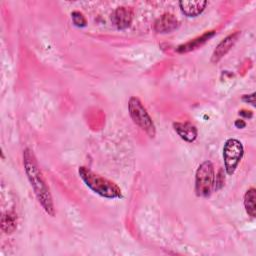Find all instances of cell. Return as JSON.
Here are the masks:
<instances>
[{
	"mask_svg": "<svg viewBox=\"0 0 256 256\" xmlns=\"http://www.w3.org/2000/svg\"><path fill=\"white\" fill-rule=\"evenodd\" d=\"M23 165L38 202L48 215L54 216L55 208L50 190L39 169L36 157L33 151L29 148H26L23 151Z\"/></svg>",
	"mask_w": 256,
	"mask_h": 256,
	"instance_id": "1",
	"label": "cell"
},
{
	"mask_svg": "<svg viewBox=\"0 0 256 256\" xmlns=\"http://www.w3.org/2000/svg\"><path fill=\"white\" fill-rule=\"evenodd\" d=\"M78 174L82 181L85 183V185L94 193L100 195L101 197L108 199L122 197V191L117 184H115L111 180H108L96 174L89 168L85 166L79 167Z\"/></svg>",
	"mask_w": 256,
	"mask_h": 256,
	"instance_id": "2",
	"label": "cell"
},
{
	"mask_svg": "<svg viewBox=\"0 0 256 256\" xmlns=\"http://www.w3.org/2000/svg\"><path fill=\"white\" fill-rule=\"evenodd\" d=\"M128 111L131 119L139 128H141L149 137H155V124L139 98L135 96L130 97L128 101Z\"/></svg>",
	"mask_w": 256,
	"mask_h": 256,
	"instance_id": "3",
	"label": "cell"
},
{
	"mask_svg": "<svg viewBox=\"0 0 256 256\" xmlns=\"http://www.w3.org/2000/svg\"><path fill=\"white\" fill-rule=\"evenodd\" d=\"M215 172L211 161L202 162L195 174V192L199 197H208L214 190Z\"/></svg>",
	"mask_w": 256,
	"mask_h": 256,
	"instance_id": "4",
	"label": "cell"
},
{
	"mask_svg": "<svg viewBox=\"0 0 256 256\" xmlns=\"http://www.w3.org/2000/svg\"><path fill=\"white\" fill-rule=\"evenodd\" d=\"M244 155L243 144L235 138L226 140L223 146V159L225 171L228 175L234 174Z\"/></svg>",
	"mask_w": 256,
	"mask_h": 256,
	"instance_id": "5",
	"label": "cell"
},
{
	"mask_svg": "<svg viewBox=\"0 0 256 256\" xmlns=\"http://www.w3.org/2000/svg\"><path fill=\"white\" fill-rule=\"evenodd\" d=\"M239 36H240V31H236L234 33L229 34L224 39H222L221 42L216 46V48L214 49V51L212 53L211 62L214 64L218 63L234 46V44L238 40Z\"/></svg>",
	"mask_w": 256,
	"mask_h": 256,
	"instance_id": "6",
	"label": "cell"
},
{
	"mask_svg": "<svg viewBox=\"0 0 256 256\" xmlns=\"http://www.w3.org/2000/svg\"><path fill=\"white\" fill-rule=\"evenodd\" d=\"M133 20V10L130 7H118L112 14V21L118 29L128 28Z\"/></svg>",
	"mask_w": 256,
	"mask_h": 256,
	"instance_id": "7",
	"label": "cell"
},
{
	"mask_svg": "<svg viewBox=\"0 0 256 256\" xmlns=\"http://www.w3.org/2000/svg\"><path fill=\"white\" fill-rule=\"evenodd\" d=\"M177 18L171 13H164L154 23V30L157 33H170L178 27Z\"/></svg>",
	"mask_w": 256,
	"mask_h": 256,
	"instance_id": "8",
	"label": "cell"
},
{
	"mask_svg": "<svg viewBox=\"0 0 256 256\" xmlns=\"http://www.w3.org/2000/svg\"><path fill=\"white\" fill-rule=\"evenodd\" d=\"M215 31H207L205 33H203L201 36H198L186 43H183L181 45H179L177 48H176V51L178 53H188V52H191L199 47H201L202 45H204L207 41H209L214 35H215Z\"/></svg>",
	"mask_w": 256,
	"mask_h": 256,
	"instance_id": "9",
	"label": "cell"
},
{
	"mask_svg": "<svg viewBox=\"0 0 256 256\" xmlns=\"http://www.w3.org/2000/svg\"><path fill=\"white\" fill-rule=\"evenodd\" d=\"M173 128L179 137L186 142H193L197 138V128L190 122H175Z\"/></svg>",
	"mask_w": 256,
	"mask_h": 256,
	"instance_id": "10",
	"label": "cell"
},
{
	"mask_svg": "<svg viewBox=\"0 0 256 256\" xmlns=\"http://www.w3.org/2000/svg\"><path fill=\"white\" fill-rule=\"evenodd\" d=\"M207 5V1H180L179 7L181 12L187 17H196L200 15Z\"/></svg>",
	"mask_w": 256,
	"mask_h": 256,
	"instance_id": "11",
	"label": "cell"
},
{
	"mask_svg": "<svg viewBox=\"0 0 256 256\" xmlns=\"http://www.w3.org/2000/svg\"><path fill=\"white\" fill-rule=\"evenodd\" d=\"M17 228V217L14 212H6L1 217V229L6 234H11Z\"/></svg>",
	"mask_w": 256,
	"mask_h": 256,
	"instance_id": "12",
	"label": "cell"
},
{
	"mask_svg": "<svg viewBox=\"0 0 256 256\" xmlns=\"http://www.w3.org/2000/svg\"><path fill=\"white\" fill-rule=\"evenodd\" d=\"M255 200H256V190L252 187L248 189L245 192L244 195V207L246 213L254 218L256 215V205H255Z\"/></svg>",
	"mask_w": 256,
	"mask_h": 256,
	"instance_id": "13",
	"label": "cell"
},
{
	"mask_svg": "<svg viewBox=\"0 0 256 256\" xmlns=\"http://www.w3.org/2000/svg\"><path fill=\"white\" fill-rule=\"evenodd\" d=\"M71 17H72V21H73L75 26L82 28V27H85L87 25V20L81 12L73 11L71 13Z\"/></svg>",
	"mask_w": 256,
	"mask_h": 256,
	"instance_id": "14",
	"label": "cell"
},
{
	"mask_svg": "<svg viewBox=\"0 0 256 256\" xmlns=\"http://www.w3.org/2000/svg\"><path fill=\"white\" fill-rule=\"evenodd\" d=\"M225 183V176H224V171L223 169H220L215 177V182H214V190H219L223 187Z\"/></svg>",
	"mask_w": 256,
	"mask_h": 256,
	"instance_id": "15",
	"label": "cell"
},
{
	"mask_svg": "<svg viewBox=\"0 0 256 256\" xmlns=\"http://www.w3.org/2000/svg\"><path fill=\"white\" fill-rule=\"evenodd\" d=\"M242 100L246 103L251 104L252 106H255V93L253 92L252 94H249V95H243Z\"/></svg>",
	"mask_w": 256,
	"mask_h": 256,
	"instance_id": "16",
	"label": "cell"
},
{
	"mask_svg": "<svg viewBox=\"0 0 256 256\" xmlns=\"http://www.w3.org/2000/svg\"><path fill=\"white\" fill-rule=\"evenodd\" d=\"M235 126H236L237 128H239V129H242V128H244V127L246 126V123H245L244 120L238 119V120L235 121Z\"/></svg>",
	"mask_w": 256,
	"mask_h": 256,
	"instance_id": "17",
	"label": "cell"
},
{
	"mask_svg": "<svg viewBox=\"0 0 256 256\" xmlns=\"http://www.w3.org/2000/svg\"><path fill=\"white\" fill-rule=\"evenodd\" d=\"M239 114H240V115H242V116L248 117V118H251V117H252V112H250V111L242 110V111H240V112H239Z\"/></svg>",
	"mask_w": 256,
	"mask_h": 256,
	"instance_id": "18",
	"label": "cell"
}]
</instances>
